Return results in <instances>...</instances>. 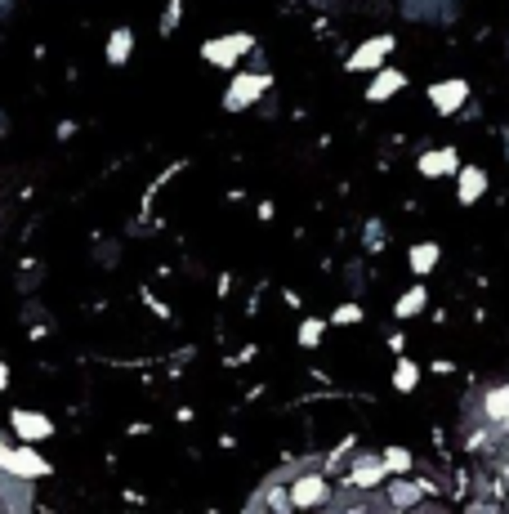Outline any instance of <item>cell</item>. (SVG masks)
<instances>
[{
  "instance_id": "6da1fadb",
  "label": "cell",
  "mask_w": 509,
  "mask_h": 514,
  "mask_svg": "<svg viewBox=\"0 0 509 514\" xmlns=\"http://www.w3.org/2000/svg\"><path fill=\"white\" fill-rule=\"evenodd\" d=\"M0 469L14 479H45L50 461H41L32 448H0Z\"/></svg>"
},
{
  "instance_id": "7a4b0ae2",
  "label": "cell",
  "mask_w": 509,
  "mask_h": 514,
  "mask_svg": "<svg viewBox=\"0 0 509 514\" xmlns=\"http://www.w3.org/2000/svg\"><path fill=\"white\" fill-rule=\"evenodd\" d=\"M14 429H18V438L36 443V438H50L54 434V420L41 416V411H14Z\"/></svg>"
},
{
  "instance_id": "3957f363",
  "label": "cell",
  "mask_w": 509,
  "mask_h": 514,
  "mask_svg": "<svg viewBox=\"0 0 509 514\" xmlns=\"http://www.w3.org/2000/svg\"><path fill=\"white\" fill-rule=\"evenodd\" d=\"M429 95H434V107H438V112H456L460 103H464V95H469V86H464V81H443V86H434Z\"/></svg>"
},
{
  "instance_id": "277c9868",
  "label": "cell",
  "mask_w": 509,
  "mask_h": 514,
  "mask_svg": "<svg viewBox=\"0 0 509 514\" xmlns=\"http://www.w3.org/2000/svg\"><path fill=\"white\" fill-rule=\"evenodd\" d=\"M242 50H251V36H233V41H210V45H205V58H210V63H224V67H228V63H233V58H237Z\"/></svg>"
},
{
  "instance_id": "5b68a950",
  "label": "cell",
  "mask_w": 509,
  "mask_h": 514,
  "mask_svg": "<svg viewBox=\"0 0 509 514\" xmlns=\"http://www.w3.org/2000/svg\"><path fill=\"white\" fill-rule=\"evenodd\" d=\"M394 50V36H380V41H371V45H362V50L349 58V67H380L384 63V54Z\"/></svg>"
},
{
  "instance_id": "8992f818",
  "label": "cell",
  "mask_w": 509,
  "mask_h": 514,
  "mask_svg": "<svg viewBox=\"0 0 509 514\" xmlns=\"http://www.w3.org/2000/svg\"><path fill=\"white\" fill-rule=\"evenodd\" d=\"M259 90H268V76H242V81L228 90V99H224V103H228V107H246Z\"/></svg>"
},
{
  "instance_id": "52a82bcc",
  "label": "cell",
  "mask_w": 509,
  "mask_h": 514,
  "mask_svg": "<svg viewBox=\"0 0 509 514\" xmlns=\"http://www.w3.org/2000/svg\"><path fill=\"white\" fill-rule=\"evenodd\" d=\"M483 188H487V175H483L478 166H469V170L460 175V202H474Z\"/></svg>"
},
{
  "instance_id": "ba28073f",
  "label": "cell",
  "mask_w": 509,
  "mask_h": 514,
  "mask_svg": "<svg viewBox=\"0 0 509 514\" xmlns=\"http://www.w3.org/2000/svg\"><path fill=\"white\" fill-rule=\"evenodd\" d=\"M130 50H135V36H130L125 27H121V32H112V41H107V63H125Z\"/></svg>"
},
{
  "instance_id": "9c48e42d",
  "label": "cell",
  "mask_w": 509,
  "mask_h": 514,
  "mask_svg": "<svg viewBox=\"0 0 509 514\" xmlns=\"http://www.w3.org/2000/svg\"><path fill=\"white\" fill-rule=\"evenodd\" d=\"M420 170H424V175H452V170H456V153H452V148H447V153H429L420 161Z\"/></svg>"
},
{
  "instance_id": "30bf717a",
  "label": "cell",
  "mask_w": 509,
  "mask_h": 514,
  "mask_svg": "<svg viewBox=\"0 0 509 514\" xmlns=\"http://www.w3.org/2000/svg\"><path fill=\"white\" fill-rule=\"evenodd\" d=\"M398 86H403V72H380V76L371 81V99H389Z\"/></svg>"
},
{
  "instance_id": "8fae6325",
  "label": "cell",
  "mask_w": 509,
  "mask_h": 514,
  "mask_svg": "<svg viewBox=\"0 0 509 514\" xmlns=\"http://www.w3.org/2000/svg\"><path fill=\"white\" fill-rule=\"evenodd\" d=\"M434 259H438V247H429V242H424V247H415V251H411V268H415V273H429V268H434Z\"/></svg>"
},
{
  "instance_id": "7c38bea8",
  "label": "cell",
  "mask_w": 509,
  "mask_h": 514,
  "mask_svg": "<svg viewBox=\"0 0 509 514\" xmlns=\"http://www.w3.org/2000/svg\"><path fill=\"white\" fill-rule=\"evenodd\" d=\"M322 492H326V488H322V483H317V479H308V483H300V488H295V492H291V497H295V501H300V506H308V501H317V497H322Z\"/></svg>"
},
{
  "instance_id": "4fadbf2b",
  "label": "cell",
  "mask_w": 509,
  "mask_h": 514,
  "mask_svg": "<svg viewBox=\"0 0 509 514\" xmlns=\"http://www.w3.org/2000/svg\"><path fill=\"white\" fill-rule=\"evenodd\" d=\"M424 308V291H407L403 300H398V317H411V313H420Z\"/></svg>"
},
{
  "instance_id": "5bb4252c",
  "label": "cell",
  "mask_w": 509,
  "mask_h": 514,
  "mask_svg": "<svg viewBox=\"0 0 509 514\" xmlns=\"http://www.w3.org/2000/svg\"><path fill=\"white\" fill-rule=\"evenodd\" d=\"M415 380H420V371H415L411 362H403V367H398V380H394V385H398V389H415Z\"/></svg>"
},
{
  "instance_id": "9a60e30c",
  "label": "cell",
  "mask_w": 509,
  "mask_h": 514,
  "mask_svg": "<svg viewBox=\"0 0 509 514\" xmlns=\"http://www.w3.org/2000/svg\"><path fill=\"white\" fill-rule=\"evenodd\" d=\"M300 340H304V345H317V340H322V322H304V327H300Z\"/></svg>"
},
{
  "instance_id": "2e32d148",
  "label": "cell",
  "mask_w": 509,
  "mask_h": 514,
  "mask_svg": "<svg viewBox=\"0 0 509 514\" xmlns=\"http://www.w3.org/2000/svg\"><path fill=\"white\" fill-rule=\"evenodd\" d=\"M407 465H411V457L403 448H389V469H407Z\"/></svg>"
},
{
  "instance_id": "e0dca14e",
  "label": "cell",
  "mask_w": 509,
  "mask_h": 514,
  "mask_svg": "<svg viewBox=\"0 0 509 514\" xmlns=\"http://www.w3.org/2000/svg\"><path fill=\"white\" fill-rule=\"evenodd\" d=\"M357 317H362V313H357L354 305H344V308H335V322H357Z\"/></svg>"
},
{
  "instance_id": "ac0fdd59",
  "label": "cell",
  "mask_w": 509,
  "mask_h": 514,
  "mask_svg": "<svg viewBox=\"0 0 509 514\" xmlns=\"http://www.w3.org/2000/svg\"><path fill=\"white\" fill-rule=\"evenodd\" d=\"M5 385H9V371H5V362H0V389H5Z\"/></svg>"
}]
</instances>
